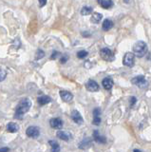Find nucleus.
Segmentation results:
<instances>
[{"mask_svg":"<svg viewBox=\"0 0 151 152\" xmlns=\"http://www.w3.org/2000/svg\"><path fill=\"white\" fill-rule=\"evenodd\" d=\"M31 107V101L29 98H24L18 103L17 107L15 108V118L21 120L24 117V114L30 110V108Z\"/></svg>","mask_w":151,"mask_h":152,"instance_id":"f257e3e1","label":"nucleus"},{"mask_svg":"<svg viewBox=\"0 0 151 152\" xmlns=\"http://www.w3.org/2000/svg\"><path fill=\"white\" fill-rule=\"evenodd\" d=\"M132 50H133L134 55L139 57V58H142V57H144L146 54V52H147V45H146V43L144 41H137L133 45Z\"/></svg>","mask_w":151,"mask_h":152,"instance_id":"f03ea898","label":"nucleus"},{"mask_svg":"<svg viewBox=\"0 0 151 152\" xmlns=\"http://www.w3.org/2000/svg\"><path fill=\"white\" fill-rule=\"evenodd\" d=\"M100 56L102 57V59L107 62H113L115 60V55L113 53V51L108 49V48H104L100 50Z\"/></svg>","mask_w":151,"mask_h":152,"instance_id":"7ed1b4c3","label":"nucleus"},{"mask_svg":"<svg viewBox=\"0 0 151 152\" xmlns=\"http://www.w3.org/2000/svg\"><path fill=\"white\" fill-rule=\"evenodd\" d=\"M131 83L141 88H144L147 87V81L145 80V78L144 77L143 75H139V76H136L133 79L131 80Z\"/></svg>","mask_w":151,"mask_h":152,"instance_id":"20e7f679","label":"nucleus"},{"mask_svg":"<svg viewBox=\"0 0 151 152\" xmlns=\"http://www.w3.org/2000/svg\"><path fill=\"white\" fill-rule=\"evenodd\" d=\"M135 63V55L132 52H126L124 56V60H123V64L126 66L132 68Z\"/></svg>","mask_w":151,"mask_h":152,"instance_id":"39448f33","label":"nucleus"},{"mask_svg":"<svg viewBox=\"0 0 151 152\" xmlns=\"http://www.w3.org/2000/svg\"><path fill=\"white\" fill-rule=\"evenodd\" d=\"M26 134L28 137L30 138H37L39 137L40 135V129L38 126H31L27 128L26 130Z\"/></svg>","mask_w":151,"mask_h":152,"instance_id":"423d86ee","label":"nucleus"},{"mask_svg":"<svg viewBox=\"0 0 151 152\" xmlns=\"http://www.w3.org/2000/svg\"><path fill=\"white\" fill-rule=\"evenodd\" d=\"M86 88L88 90V91H91V92H96L100 89V87H99L98 83L96 81L94 80H88L87 84H86Z\"/></svg>","mask_w":151,"mask_h":152,"instance_id":"0eeeda50","label":"nucleus"},{"mask_svg":"<svg viewBox=\"0 0 151 152\" xmlns=\"http://www.w3.org/2000/svg\"><path fill=\"white\" fill-rule=\"evenodd\" d=\"M60 97H61V99H62L64 102L69 103V102L72 101L73 95H72L71 92L67 91V90H61V91H60Z\"/></svg>","mask_w":151,"mask_h":152,"instance_id":"6e6552de","label":"nucleus"},{"mask_svg":"<svg viewBox=\"0 0 151 152\" xmlns=\"http://www.w3.org/2000/svg\"><path fill=\"white\" fill-rule=\"evenodd\" d=\"M50 125L53 128H56V129H61L63 127V121L60 118H53L50 119Z\"/></svg>","mask_w":151,"mask_h":152,"instance_id":"1a4fd4ad","label":"nucleus"},{"mask_svg":"<svg viewBox=\"0 0 151 152\" xmlns=\"http://www.w3.org/2000/svg\"><path fill=\"white\" fill-rule=\"evenodd\" d=\"M101 109L100 108H94L93 109V125L99 126L101 124Z\"/></svg>","mask_w":151,"mask_h":152,"instance_id":"9d476101","label":"nucleus"},{"mask_svg":"<svg viewBox=\"0 0 151 152\" xmlns=\"http://www.w3.org/2000/svg\"><path fill=\"white\" fill-rule=\"evenodd\" d=\"M71 118H72L73 122L76 123L77 125H81V124H83V122H84V119L78 110H73L71 112Z\"/></svg>","mask_w":151,"mask_h":152,"instance_id":"9b49d317","label":"nucleus"},{"mask_svg":"<svg viewBox=\"0 0 151 152\" xmlns=\"http://www.w3.org/2000/svg\"><path fill=\"white\" fill-rule=\"evenodd\" d=\"M93 139L96 142H99V144H106L107 142V139L105 136L100 135L98 130H94L93 131Z\"/></svg>","mask_w":151,"mask_h":152,"instance_id":"f8f14e48","label":"nucleus"},{"mask_svg":"<svg viewBox=\"0 0 151 152\" xmlns=\"http://www.w3.org/2000/svg\"><path fill=\"white\" fill-rule=\"evenodd\" d=\"M56 135H57V137L59 138V139L62 140V141L68 142V141H69L70 139H71V134H70L69 132L59 130V131H57V133H56Z\"/></svg>","mask_w":151,"mask_h":152,"instance_id":"ddd939ff","label":"nucleus"},{"mask_svg":"<svg viewBox=\"0 0 151 152\" xmlns=\"http://www.w3.org/2000/svg\"><path fill=\"white\" fill-rule=\"evenodd\" d=\"M102 85L105 89L107 90H110L113 87V80L110 77H107V78H104L102 81Z\"/></svg>","mask_w":151,"mask_h":152,"instance_id":"4468645a","label":"nucleus"},{"mask_svg":"<svg viewBox=\"0 0 151 152\" xmlns=\"http://www.w3.org/2000/svg\"><path fill=\"white\" fill-rule=\"evenodd\" d=\"M50 102H51L50 97L47 96V95H43V96H40L37 98V103H38L40 106H45V104H48Z\"/></svg>","mask_w":151,"mask_h":152,"instance_id":"2eb2a0df","label":"nucleus"},{"mask_svg":"<svg viewBox=\"0 0 151 152\" xmlns=\"http://www.w3.org/2000/svg\"><path fill=\"white\" fill-rule=\"evenodd\" d=\"M91 145V140L90 138H85V139L79 144V148L81 149H87Z\"/></svg>","mask_w":151,"mask_h":152,"instance_id":"dca6fc26","label":"nucleus"},{"mask_svg":"<svg viewBox=\"0 0 151 152\" xmlns=\"http://www.w3.org/2000/svg\"><path fill=\"white\" fill-rule=\"evenodd\" d=\"M7 130L11 133H16L19 130V126H18V125L15 123H10V124H8V126H7Z\"/></svg>","mask_w":151,"mask_h":152,"instance_id":"f3484780","label":"nucleus"},{"mask_svg":"<svg viewBox=\"0 0 151 152\" xmlns=\"http://www.w3.org/2000/svg\"><path fill=\"white\" fill-rule=\"evenodd\" d=\"M98 3L101 5V7L104 9H110L113 6V2L111 0H99Z\"/></svg>","mask_w":151,"mask_h":152,"instance_id":"a211bd4d","label":"nucleus"},{"mask_svg":"<svg viewBox=\"0 0 151 152\" xmlns=\"http://www.w3.org/2000/svg\"><path fill=\"white\" fill-rule=\"evenodd\" d=\"M113 27V22L110 20V19H106V20H104L103 22V25H102V28L104 31H109L110 28Z\"/></svg>","mask_w":151,"mask_h":152,"instance_id":"6ab92c4d","label":"nucleus"},{"mask_svg":"<svg viewBox=\"0 0 151 152\" xmlns=\"http://www.w3.org/2000/svg\"><path fill=\"white\" fill-rule=\"evenodd\" d=\"M102 18H103V15L101 13H99V12H94L92 14V16L90 18V21L94 24H97L99 23L101 20H102Z\"/></svg>","mask_w":151,"mask_h":152,"instance_id":"aec40b11","label":"nucleus"},{"mask_svg":"<svg viewBox=\"0 0 151 152\" xmlns=\"http://www.w3.org/2000/svg\"><path fill=\"white\" fill-rule=\"evenodd\" d=\"M49 144L51 146V152H59L60 151V145L56 141L50 140V141H49Z\"/></svg>","mask_w":151,"mask_h":152,"instance_id":"412c9836","label":"nucleus"},{"mask_svg":"<svg viewBox=\"0 0 151 152\" xmlns=\"http://www.w3.org/2000/svg\"><path fill=\"white\" fill-rule=\"evenodd\" d=\"M93 11V8L90 7V6H85L82 8L81 10V14L82 15H88V14H90Z\"/></svg>","mask_w":151,"mask_h":152,"instance_id":"4be33fe9","label":"nucleus"},{"mask_svg":"<svg viewBox=\"0 0 151 152\" xmlns=\"http://www.w3.org/2000/svg\"><path fill=\"white\" fill-rule=\"evenodd\" d=\"M45 56V52L42 50H37L36 53H35V60H40Z\"/></svg>","mask_w":151,"mask_h":152,"instance_id":"5701e85b","label":"nucleus"},{"mask_svg":"<svg viewBox=\"0 0 151 152\" xmlns=\"http://www.w3.org/2000/svg\"><path fill=\"white\" fill-rule=\"evenodd\" d=\"M88 52L87 50H80L77 52V57L79 59H84L88 56Z\"/></svg>","mask_w":151,"mask_h":152,"instance_id":"b1692460","label":"nucleus"},{"mask_svg":"<svg viewBox=\"0 0 151 152\" xmlns=\"http://www.w3.org/2000/svg\"><path fill=\"white\" fill-rule=\"evenodd\" d=\"M6 76H7L6 70L4 69H0V82H2V81L5 80Z\"/></svg>","mask_w":151,"mask_h":152,"instance_id":"393cba45","label":"nucleus"},{"mask_svg":"<svg viewBox=\"0 0 151 152\" xmlns=\"http://www.w3.org/2000/svg\"><path fill=\"white\" fill-rule=\"evenodd\" d=\"M61 53L59 51H57V50H53V54L50 55V60H55V59H57L58 58V56L60 55Z\"/></svg>","mask_w":151,"mask_h":152,"instance_id":"a878e982","label":"nucleus"},{"mask_svg":"<svg viewBox=\"0 0 151 152\" xmlns=\"http://www.w3.org/2000/svg\"><path fill=\"white\" fill-rule=\"evenodd\" d=\"M69 56L68 54H64V55L60 58V63H61V64H65L66 62H67V61L69 60Z\"/></svg>","mask_w":151,"mask_h":152,"instance_id":"bb28decb","label":"nucleus"},{"mask_svg":"<svg viewBox=\"0 0 151 152\" xmlns=\"http://www.w3.org/2000/svg\"><path fill=\"white\" fill-rule=\"evenodd\" d=\"M46 4H47V1H46V0H39V6H40V8H42L43 6H45Z\"/></svg>","mask_w":151,"mask_h":152,"instance_id":"cd10ccee","label":"nucleus"},{"mask_svg":"<svg viewBox=\"0 0 151 152\" xmlns=\"http://www.w3.org/2000/svg\"><path fill=\"white\" fill-rule=\"evenodd\" d=\"M136 100H137V99H136L134 96L130 98V101H131V107H133V106H134V104L136 103Z\"/></svg>","mask_w":151,"mask_h":152,"instance_id":"c85d7f7f","label":"nucleus"},{"mask_svg":"<svg viewBox=\"0 0 151 152\" xmlns=\"http://www.w3.org/2000/svg\"><path fill=\"white\" fill-rule=\"evenodd\" d=\"M9 151H10L9 147H2V148H0V152H9Z\"/></svg>","mask_w":151,"mask_h":152,"instance_id":"c756f323","label":"nucleus"},{"mask_svg":"<svg viewBox=\"0 0 151 152\" xmlns=\"http://www.w3.org/2000/svg\"><path fill=\"white\" fill-rule=\"evenodd\" d=\"M82 35L85 36V37H87V36H89V35H90V33H88V32H82Z\"/></svg>","mask_w":151,"mask_h":152,"instance_id":"7c9ffc66","label":"nucleus"},{"mask_svg":"<svg viewBox=\"0 0 151 152\" xmlns=\"http://www.w3.org/2000/svg\"><path fill=\"white\" fill-rule=\"evenodd\" d=\"M133 152H142L141 150H139V149H134V151Z\"/></svg>","mask_w":151,"mask_h":152,"instance_id":"2f4dec72","label":"nucleus"}]
</instances>
